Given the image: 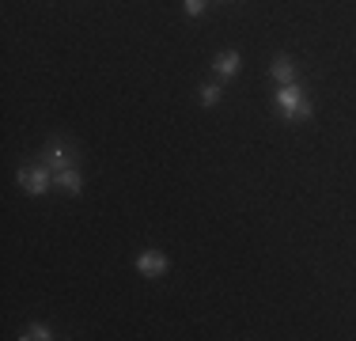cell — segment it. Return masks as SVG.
<instances>
[{"instance_id": "ba28073f", "label": "cell", "mask_w": 356, "mask_h": 341, "mask_svg": "<svg viewBox=\"0 0 356 341\" xmlns=\"http://www.w3.org/2000/svg\"><path fill=\"white\" fill-rule=\"evenodd\" d=\"M19 338L23 341H49V338H54V330H49L46 322H31V326H23Z\"/></svg>"}, {"instance_id": "9c48e42d", "label": "cell", "mask_w": 356, "mask_h": 341, "mask_svg": "<svg viewBox=\"0 0 356 341\" xmlns=\"http://www.w3.org/2000/svg\"><path fill=\"white\" fill-rule=\"evenodd\" d=\"M197 99H201V106H216V102H220V88H216V84H205Z\"/></svg>"}, {"instance_id": "6da1fadb", "label": "cell", "mask_w": 356, "mask_h": 341, "mask_svg": "<svg viewBox=\"0 0 356 341\" xmlns=\"http://www.w3.org/2000/svg\"><path fill=\"white\" fill-rule=\"evenodd\" d=\"M273 102L288 122H307L311 118V99L300 91V84H281V91H277Z\"/></svg>"}, {"instance_id": "277c9868", "label": "cell", "mask_w": 356, "mask_h": 341, "mask_svg": "<svg viewBox=\"0 0 356 341\" xmlns=\"http://www.w3.org/2000/svg\"><path fill=\"white\" fill-rule=\"evenodd\" d=\"M167 266H171V258H167L163 251H140L137 254V269L144 273V277H163Z\"/></svg>"}, {"instance_id": "5b68a950", "label": "cell", "mask_w": 356, "mask_h": 341, "mask_svg": "<svg viewBox=\"0 0 356 341\" xmlns=\"http://www.w3.org/2000/svg\"><path fill=\"white\" fill-rule=\"evenodd\" d=\"M54 186H61L65 193H83V175H80V167L57 170V175H54Z\"/></svg>"}, {"instance_id": "30bf717a", "label": "cell", "mask_w": 356, "mask_h": 341, "mask_svg": "<svg viewBox=\"0 0 356 341\" xmlns=\"http://www.w3.org/2000/svg\"><path fill=\"white\" fill-rule=\"evenodd\" d=\"M186 15H201V12H205V0H186Z\"/></svg>"}, {"instance_id": "52a82bcc", "label": "cell", "mask_w": 356, "mask_h": 341, "mask_svg": "<svg viewBox=\"0 0 356 341\" xmlns=\"http://www.w3.org/2000/svg\"><path fill=\"white\" fill-rule=\"evenodd\" d=\"M273 80L277 84H296V61L288 54H277L273 57Z\"/></svg>"}, {"instance_id": "7a4b0ae2", "label": "cell", "mask_w": 356, "mask_h": 341, "mask_svg": "<svg viewBox=\"0 0 356 341\" xmlns=\"http://www.w3.org/2000/svg\"><path fill=\"white\" fill-rule=\"evenodd\" d=\"M15 182L23 186V193H31V198H42V193L54 186V170H49L46 164H38V167H19Z\"/></svg>"}, {"instance_id": "3957f363", "label": "cell", "mask_w": 356, "mask_h": 341, "mask_svg": "<svg viewBox=\"0 0 356 341\" xmlns=\"http://www.w3.org/2000/svg\"><path fill=\"white\" fill-rule=\"evenodd\" d=\"M42 164H46L49 170H65V167H80L76 164V152L69 141H61V136H54V141H46V152H42Z\"/></svg>"}, {"instance_id": "8992f818", "label": "cell", "mask_w": 356, "mask_h": 341, "mask_svg": "<svg viewBox=\"0 0 356 341\" xmlns=\"http://www.w3.org/2000/svg\"><path fill=\"white\" fill-rule=\"evenodd\" d=\"M213 68H216V76H235L243 68V57L235 54V49H220L213 57Z\"/></svg>"}]
</instances>
